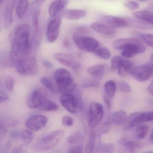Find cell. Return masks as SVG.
<instances>
[{
	"label": "cell",
	"mask_w": 153,
	"mask_h": 153,
	"mask_svg": "<svg viewBox=\"0 0 153 153\" xmlns=\"http://www.w3.org/2000/svg\"><path fill=\"white\" fill-rule=\"evenodd\" d=\"M30 27L27 24L17 25L10 34L12 47L10 58L13 62H18L28 57L32 50L29 40Z\"/></svg>",
	"instance_id": "1"
},
{
	"label": "cell",
	"mask_w": 153,
	"mask_h": 153,
	"mask_svg": "<svg viewBox=\"0 0 153 153\" xmlns=\"http://www.w3.org/2000/svg\"><path fill=\"white\" fill-rule=\"evenodd\" d=\"M115 49L122 50L121 55L126 58L134 57L137 54L143 53L146 50L142 41L136 38H122L117 40L113 43Z\"/></svg>",
	"instance_id": "2"
},
{
	"label": "cell",
	"mask_w": 153,
	"mask_h": 153,
	"mask_svg": "<svg viewBox=\"0 0 153 153\" xmlns=\"http://www.w3.org/2000/svg\"><path fill=\"white\" fill-rule=\"evenodd\" d=\"M54 78L59 92L69 93L73 91L76 88V84L71 73L65 68H60L56 70L54 74Z\"/></svg>",
	"instance_id": "3"
},
{
	"label": "cell",
	"mask_w": 153,
	"mask_h": 153,
	"mask_svg": "<svg viewBox=\"0 0 153 153\" xmlns=\"http://www.w3.org/2000/svg\"><path fill=\"white\" fill-rule=\"evenodd\" d=\"M65 132L63 130L54 131L39 139L35 144V150L39 152L48 151L56 146L63 138Z\"/></svg>",
	"instance_id": "4"
},
{
	"label": "cell",
	"mask_w": 153,
	"mask_h": 153,
	"mask_svg": "<svg viewBox=\"0 0 153 153\" xmlns=\"http://www.w3.org/2000/svg\"><path fill=\"white\" fill-rule=\"evenodd\" d=\"M73 39L77 48L80 50L94 54L101 46L100 42L94 38L87 36H82L75 34Z\"/></svg>",
	"instance_id": "5"
},
{
	"label": "cell",
	"mask_w": 153,
	"mask_h": 153,
	"mask_svg": "<svg viewBox=\"0 0 153 153\" xmlns=\"http://www.w3.org/2000/svg\"><path fill=\"white\" fill-rule=\"evenodd\" d=\"M16 71L21 75L29 76L36 73L38 63L36 57H27L15 63Z\"/></svg>",
	"instance_id": "6"
},
{
	"label": "cell",
	"mask_w": 153,
	"mask_h": 153,
	"mask_svg": "<svg viewBox=\"0 0 153 153\" xmlns=\"http://www.w3.org/2000/svg\"><path fill=\"white\" fill-rule=\"evenodd\" d=\"M104 116L102 106L97 102H92L89 107L88 124L90 128H94L100 123Z\"/></svg>",
	"instance_id": "7"
},
{
	"label": "cell",
	"mask_w": 153,
	"mask_h": 153,
	"mask_svg": "<svg viewBox=\"0 0 153 153\" xmlns=\"http://www.w3.org/2000/svg\"><path fill=\"white\" fill-rule=\"evenodd\" d=\"M47 99L46 93L44 90L36 89L32 91L28 97L27 105L30 108L40 109Z\"/></svg>",
	"instance_id": "8"
},
{
	"label": "cell",
	"mask_w": 153,
	"mask_h": 153,
	"mask_svg": "<svg viewBox=\"0 0 153 153\" xmlns=\"http://www.w3.org/2000/svg\"><path fill=\"white\" fill-rule=\"evenodd\" d=\"M62 24V16L56 15L52 19L48 25L46 37L49 43H53L58 38Z\"/></svg>",
	"instance_id": "9"
},
{
	"label": "cell",
	"mask_w": 153,
	"mask_h": 153,
	"mask_svg": "<svg viewBox=\"0 0 153 153\" xmlns=\"http://www.w3.org/2000/svg\"><path fill=\"white\" fill-rule=\"evenodd\" d=\"M153 74V68L150 63L134 66L130 74L138 81H147Z\"/></svg>",
	"instance_id": "10"
},
{
	"label": "cell",
	"mask_w": 153,
	"mask_h": 153,
	"mask_svg": "<svg viewBox=\"0 0 153 153\" xmlns=\"http://www.w3.org/2000/svg\"><path fill=\"white\" fill-rule=\"evenodd\" d=\"M99 20L101 23L113 29L125 28L129 24L126 19L111 15H102Z\"/></svg>",
	"instance_id": "11"
},
{
	"label": "cell",
	"mask_w": 153,
	"mask_h": 153,
	"mask_svg": "<svg viewBox=\"0 0 153 153\" xmlns=\"http://www.w3.org/2000/svg\"><path fill=\"white\" fill-rule=\"evenodd\" d=\"M62 106L69 112L75 113L78 107L76 96L71 93H64L60 97Z\"/></svg>",
	"instance_id": "12"
},
{
	"label": "cell",
	"mask_w": 153,
	"mask_h": 153,
	"mask_svg": "<svg viewBox=\"0 0 153 153\" xmlns=\"http://www.w3.org/2000/svg\"><path fill=\"white\" fill-rule=\"evenodd\" d=\"M47 123V119L43 115H35L27 120L26 126L32 131H38L43 129Z\"/></svg>",
	"instance_id": "13"
},
{
	"label": "cell",
	"mask_w": 153,
	"mask_h": 153,
	"mask_svg": "<svg viewBox=\"0 0 153 153\" xmlns=\"http://www.w3.org/2000/svg\"><path fill=\"white\" fill-rule=\"evenodd\" d=\"M55 59L59 63L68 67H73L74 69L78 66L74 57L72 55L64 53H56L53 55Z\"/></svg>",
	"instance_id": "14"
},
{
	"label": "cell",
	"mask_w": 153,
	"mask_h": 153,
	"mask_svg": "<svg viewBox=\"0 0 153 153\" xmlns=\"http://www.w3.org/2000/svg\"><path fill=\"white\" fill-rule=\"evenodd\" d=\"M87 14L86 11L82 10H66L64 11L61 16L70 20H77L84 18Z\"/></svg>",
	"instance_id": "15"
},
{
	"label": "cell",
	"mask_w": 153,
	"mask_h": 153,
	"mask_svg": "<svg viewBox=\"0 0 153 153\" xmlns=\"http://www.w3.org/2000/svg\"><path fill=\"white\" fill-rule=\"evenodd\" d=\"M69 0H56L50 4L48 12L50 17H54L61 12L68 4Z\"/></svg>",
	"instance_id": "16"
},
{
	"label": "cell",
	"mask_w": 153,
	"mask_h": 153,
	"mask_svg": "<svg viewBox=\"0 0 153 153\" xmlns=\"http://www.w3.org/2000/svg\"><path fill=\"white\" fill-rule=\"evenodd\" d=\"M127 118V114L125 111L118 110L112 113L107 122L111 125H121L126 123Z\"/></svg>",
	"instance_id": "17"
},
{
	"label": "cell",
	"mask_w": 153,
	"mask_h": 153,
	"mask_svg": "<svg viewBox=\"0 0 153 153\" xmlns=\"http://www.w3.org/2000/svg\"><path fill=\"white\" fill-rule=\"evenodd\" d=\"M16 0H9L4 11V21L6 28H9L13 20V10Z\"/></svg>",
	"instance_id": "18"
},
{
	"label": "cell",
	"mask_w": 153,
	"mask_h": 153,
	"mask_svg": "<svg viewBox=\"0 0 153 153\" xmlns=\"http://www.w3.org/2000/svg\"><path fill=\"white\" fill-rule=\"evenodd\" d=\"M126 130H129L142 123V112H134L129 115L127 118Z\"/></svg>",
	"instance_id": "19"
},
{
	"label": "cell",
	"mask_w": 153,
	"mask_h": 153,
	"mask_svg": "<svg viewBox=\"0 0 153 153\" xmlns=\"http://www.w3.org/2000/svg\"><path fill=\"white\" fill-rule=\"evenodd\" d=\"M134 66L133 62L123 58L117 68L119 75L122 77H126L128 73L130 74Z\"/></svg>",
	"instance_id": "20"
},
{
	"label": "cell",
	"mask_w": 153,
	"mask_h": 153,
	"mask_svg": "<svg viewBox=\"0 0 153 153\" xmlns=\"http://www.w3.org/2000/svg\"><path fill=\"white\" fill-rule=\"evenodd\" d=\"M133 16L143 21L153 25V12L149 11H138L133 13Z\"/></svg>",
	"instance_id": "21"
},
{
	"label": "cell",
	"mask_w": 153,
	"mask_h": 153,
	"mask_svg": "<svg viewBox=\"0 0 153 153\" xmlns=\"http://www.w3.org/2000/svg\"><path fill=\"white\" fill-rule=\"evenodd\" d=\"M91 26L95 31L103 35H111L115 31L114 29L109 28L101 22H93L92 23Z\"/></svg>",
	"instance_id": "22"
},
{
	"label": "cell",
	"mask_w": 153,
	"mask_h": 153,
	"mask_svg": "<svg viewBox=\"0 0 153 153\" xmlns=\"http://www.w3.org/2000/svg\"><path fill=\"white\" fill-rule=\"evenodd\" d=\"M28 5V0H18L16 8V13L19 19L26 14Z\"/></svg>",
	"instance_id": "23"
},
{
	"label": "cell",
	"mask_w": 153,
	"mask_h": 153,
	"mask_svg": "<svg viewBox=\"0 0 153 153\" xmlns=\"http://www.w3.org/2000/svg\"><path fill=\"white\" fill-rule=\"evenodd\" d=\"M104 66L99 65L91 66L87 69V72L89 74L98 78L102 77L104 73Z\"/></svg>",
	"instance_id": "24"
},
{
	"label": "cell",
	"mask_w": 153,
	"mask_h": 153,
	"mask_svg": "<svg viewBox=\"0 0 153 153\" xmlns=\"http://www.w3.org/2000/svg\"><path fill=\"white\" fill-rule=\"evenodd\" d=\"M149 130V126L145 124H140L136 129V138L138 140L143 139L148 134Z\"/></svg>",
	"instance_id": "25"
},
{
	"label": "cell",
	"mask_w": 153,
	"mask_h": 153,
	"mask_svg": "<svg viewBox=\"0 0 153 153\" xmlns=\"http://www.w3.org/2000/svg\"><path fill=\"white\" fill-rule=\"evenodd\" d=\"M122 143L126 150L129 152H134L140 146V143L137 141L124 140L122 141Z\"/></svg>",
	"instance_id": "26"
},
{
	"label": "cell",
	"mask_w": 153,
	"mask_h": 153,
	"mask_svg": "<svg viewBox=\"0 0 153 153\" xmlns=\"http://www.w3.org/2000/svg\"><path fill=\"white\" fill-rule=\"evenodd\" d=\"M68 142L73 145H82L85 142V138L81 134H76L69 137Z\"/></svg>",
	"instance_id": "27"
},
{
	"label": "cell",
	"mask_w": 153,
	"mask_h": 153,
	"mask_svg": "<svg viewBox=\"0 0 153 153\" xmlns=\"http://www.w3.org/2000/svg\"><path fill=\"white\" fill-rule=\"evenodd\" d=\"M105 89L108 97L111 99H112L116 93L117 84L114 81H108L105 83Z\"/></svg>",
	"instance_id": "28"
},
{
	"label": "cell",
	"mask_w": 153,
	"mask_h": 153,
	"mask_svg": "<svg viewBox=\"0 0 153 153\" xmlns=\"http://www.w3.org/2000/svg\"><path fill=\"white\" fill-rule=\"evenodd\" d=\"M96 135L94 132H91L89 137V140L85 147V153H91L94 151L95 148V138Z\"/></svg>",
	"instance_id": "29"
},
{
	"label": "cell",
	"mask_w": 153,
	"mask_h": 153,
	"mask_svg": "<svg viewBox=\"0 0 153 153\" xmlns=\"http://www.w3.org/2000/svg\"><path fill=\"white\" fill-rule=\"evenodd\" d=\"M134 35L139 38L148 46L153 47V34L135 32Z\"/></svg>",
	"instance_id": "30"
},
{
	"label": "cell",
	"mask_w": 153,
	"mask_h": 153,
	"mask_svg": "<svg viewBox=\"0 0 153 153\" xmlns=\"http://www.w3.org/2000/svg\"><path fill=\"white\" fill-rule=\"evenodd\" d=\"M33 133L30 129H23L21 132V137L25 143L29 144L33 141Z\"/></svg>",
	"instance_id": "31"
},
{
	"label": "cell",
	"mask_w": 153,
	"mask_h": 153,
	"mask_svg": "<svg viewBox=\"0 0 153 153\" xmlns=\"http://www.w3.org/2000/svg\"><path fill=\"white\" fill-rule=\"evenodd\" d=\"M59 106L52 101L47 99L41 107L40 110L45 111H54L58 110Z\"/></svg>",
	"instance_id": "32"
},
{
	"label": "cell",
	"mask_w": 153,
	"mask_h": 153,
	"mask_svg": "<svg viewBox=\"0 0 153 153\" xmlns=\"http://www.w3.org/2000/svg\"><path fill=\"white\" fill-rule=\"evenodd\" d=\"M115 146L113 143H106L99 146L97 152L112 153L115 152Z\"/></svg>",
	"instance_id": "33"
},
{
	"label": "cell",
	"mask_w": 153,
	"mask_h": 153,
	"mask_svg": "<svg viewBox=\"0 0 153 153\" xmlns=\"http://www.w3.org/2000/svg\"><path fill=\"white\" fill-rule=\"evenodd\" d=\"M41 83L46 89H47L51 92L55 93L58 91L57 88L56 87L53 83L48 78L46 77H42L41 79Z\"/></svg>",
	"instance_id": "34"
},
{
	"label": "cell",
	"mask_w": 153,
	"mask_h": 153,
	"mask_svg": "<svg viewBox=\"0 0 153 153\" xmlns=\"http://www.w3.org/2000/svg\"><path fill=\"white\" fill-rule=\"evenodd\" d=\"M97 56L103 59H108L110 57L111 54L109 50L104 47H100L94 53Z\"/></svg>",
	"instance_id": "35"
},
{
	"label": "cell",
	"mask_w": 153,
	"mask_h": 153,
	"mask_svg": "<svg viewBox=\"0 0 153 153\" xmlns=\"http://www.w3.org/2000/svg\"><path fill=\"white\" fill-rule=\"evenodd\" d=\"M117 86L118 90L122 92L129 93L131 91L130 85L127 83L123 81H119L117 83Z\"/></svg>",
	"instance_id": "36"
},
{
	"label": "cell",
	"mask_w": 153,
	"mask_h": 153,
	"mask_svg": "<svg viewBox=\"0 0 153 153\" xmlns=\"http://www.w3.org/2000/svg\"><path fill=\"white\" fill-rule=\"evenodd\" d=\"M123 59V57L119 56H115L111 58V71H114L117 69Z\"/></svg>",
	"instance_id": "37"
},
{
	"label": "cell",
	"mask_w": 153,
	"mask_h": 153,
	"mask_svg": "<svg viewBox=\"0 0 153 153\" xmlns=\"http://www.w3.org/2000/svg\"><path fill=\"white\" fill-rule=\"evenodd\" d=\"M15 81L14 79L10 76H7L4 79V85L6 89L9 92H12L13 90Z\"/></svg>",
	"instance_id": "38"
},
{
	"label": "cell",
	"mask_w": 153,
	"mask_h": 153,
	"mask_svg": "<svg viewBox=\"0 0 153 153\" xmlns=\"http://www.w3.org/2000/svg\"><path fill=\"white\" fill-rule=\"evenodd\" d=\"M124 5L131 10H137L140 7L139 4L134 1H128L124 3Z\"/></svg>",
	"instance_id": "39"
},
{
	"label": "cell",
	"mask_w": 153,
	"mask_h": 153,
	"mask_svg": "<svg viewBox=\"0 0 153 153\" xmlns=\"http://www.w3.org/2000/svg\"><path fill=\"white\" fill-rule=\"evenodd\" d=\"M62 121L63 125L65 127H69L73 125L74 122L72 119L68 116L63 117Z\"/></svg>",
	"instance_id": "40"
},
{
	"label": "cell",
	"mask_w": 153,
	"mask_h": 153,
	"mask_svg": "<svg viewBox=\"0 0 153 153\" xmlns=\"http://www.w3.org/2000/svg\"><path fill=\"white\" fill-rule=\"evenodd\" d=\"M41 11L40 10H37L36 11L33 16V26L35 28H37L39 25V18L40 15Z\"/></svg>",
	"instance_id": "41"
},
{
	"label": "cell",
	"mask_w": 153,
	"mask_h": 153,
	"mask_svg": "<svg viewBox=\"0 0 153 153\" xmlns=\"http://www.w3.org/2000/svg\"><path fill=\"white\" fill-rule=\"evenodd\" d=\"M7 133V129L2 123H0V141L4 138Z\"/></svg>",
	"instance_id": "42"
},
{
	"label": "cell",
	"mask_w": 153,
	"mask_h": 153,
	"mask_svg": "<svg viewBox=\"0 0 153 153\" xmlns=\"http://www.w3.org/2000/svg\"><path fill=\"white\" fill-rule=\"evenodd\" d=\"M69 153H79L83 152L82 147L81 146H75L72 147L69 152Z\"/></svg>",
	"instance_id": "43"
},
{
	"label": "cell",
	"mask_w": 153,
	"mask_h": 153,
	"mask_svg": "<svg viewBox=\"0 0 153 153\" xmlns=\"http://www.w3.org/2000/svg\"><path fill=\"white\" fill-rule=\"evenodd\" d=\"M9 99L8 95L0 90V103L6 101Z\"/></svg>",
	"instance_id": "44"
},
{
	"label": "cell",
	"mask_w": 153,
	"mask_h": 153,
	"mask_svg": "<svg viewBox=\"0 0 153 153\" xmlns=\"http://www.w3.org/2000/svg\"><path fill=\"white\" fill-rule=\"evenodd\" d=\"M10 136L13 139H18L20 137H21V133L18 131H13L11 132Z\"/></svg>",
	"instance_id": "45"
},
{
	"label": "cell",
	"mask_w": 153,
	"mask_h": 153,
	"mask_svg": "<svg viewBox=\"0 0 153 153\" xmlns=\"http://www.w3.org/2000/svg\"><path fill=\"white\" fill-rule=\"evenodd\" d=\"M103 100L108 109L110 110L111 107V102L108 97H107V96H103Z\"/></svg>",
	"instance_id": "46"
},
{
	"label": "cell",
	"mask_w": 153,
	"mask_h": 153,
	"mask_svg": "<svg viewBox=\"0 0 153 153\" xmlns=\"http://www.w3.org/2000/svg\"><path fill=\"white\" fill-rule=\"evenodd\" d=\"M45 1V0H34L33 1V5L39 7Z\"/></svg>",
	"instance_id": "47"
},
{
	"label": "cell",
	"mask_w": 153,
	"mask_h": 153,
	"mask_svg": "<svg viewBox=\"0 0 153 153\" xmlns=\"http://www.w3.org/2000/svg\"><path fill=\"white\" fill-rule=\"evenodd\" d=\"M44 65L46 67H48V68H51L53 66L52 63H51L50 61H48V60H45L44 61Z\"/></svg>",
	"instance_id": "48"
},
{
	"label": "cell",
	"mask_w": 153,
	"mask_h": 153,
	"mask_svg": "<svg viewBox=\"0 0 153 153\" xmlns=\"http://www.w3.org/2000/svg\"><path fill=\"white\" fill-rule=\"evenodd\" d=\"M147 90H148L149 93L153 95V81L152 82V83L148 86Z\"/></svg>",
	"instance_id": "49"
},
{
	"label": "cell",
	"mask_w": 153,
	"mask_h": 153,
	"mask_svg": "<svg viewBox=\"0 0 153 153\" xmlns=\"http://www.w3.org/2000/svg\"><path fill=\"white\" fill-rule=\"evenodd\" d=\"M150 140L151 143L153 144V129L152 130V132H151V134H150Z\"/></svg>",
	"instance_id": "50"
},
{
	"label": "cell",
	"mask_w": 153,
	"mask_h": 153,
	"mask_svg": "<svg viewBox=\"0 0 153 153\" xmlns=\"http://www.w3.org/2000/svg\"><path fill=\"white\" fill-rule=\"evenodd\" d=\"M149 8H150V9H151V10H153V3L150 4V6H149Z\"/></svg>",
	"instance_id": "51"
},
{
	"label": "cell",
	"mask_w": 153,
	"mask_h": 153,
	"mask_svg": "<svg viewBox=\"0 0 153 153\" xmlns=\"http://www.w3.org/2000/svg\"><path fill=\"white\" fill-rule=\"evenodd\" d=\"M4 1V0H0V4H1Z\"/></svg>",
	"instance_id": "52"
},
{
	"label": "cell",
	"mask_w": 153,
	"mask_h": 153,
	"mask_svg": "<svg viewBox=\"0 0 153 153\" xmlns=\"http://www.w3.org/2000/svg\"><path fill=\"white\" fill-rule=\"evenodd\" d=\"M151 59L153 60V54L151 55Z\"/></svg>",
	"instance_id": "53"
},
{
	"label": "cell",
	"mask_w": 153,
	"mask_h": 153,
	"mask_svg": "<svg viewBox=\"0 0 153 153\" xmlns=\"http://www.w3.org/2000/svg\"><path fill=\"white\" fill-rule=\"evenodd\" d=\"M2 87V84L1 83V81H0V88H1Z\"/></svg>",
	"instance_id": "54"
},
{
	"label": "cell",
	"mask_w": 153,
	"mask_h": 153,
	"mask_svg": "<svg viewBox=\"0 0 153 153\" xmlns=\"http://www.w3.org/2000/svg\"><path fill=\"white\" fill-rule=\"evenodd\" d=\"M139 1H145V0H139Z\"/></svg>",
	"instance_id": "55"
}]
</instances>
